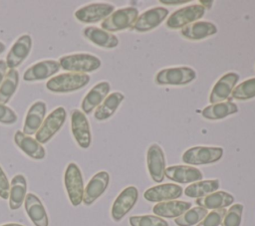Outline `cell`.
<instances>
[{
    "label": "cell",
    "instance_id": "obj_1",
    "mask_svg": "<svg viewBox=\"0 0 255 226\" xmlns=\"http://www.w3.org/2000/svg\"><path fill=\"white\" fill-rule=\"evenodd\" d=\"M90 82V76L82 73H65L51 78L46 88L54 93H70L84 88Z\"/></svg>",
    "mask_w": 255,
    "mask_h": 226
},
{
    "label": "cell",
    "instance_id": "obj_2",
    "mask_svg": "<svg viewBox=\"0 0 255 226\" xmlns=\"http://www.w3.org/2000/svg\"><path fill=\"white\" fill-rule=\"evenodd\" d=\"M60 67L71 73H90L101 67V60L91 54H73L59 59Z\"/></svg>",
    "mask_w": 255,
    "mask_h": 226
},
{
    "label": "cell",
    "instance_id": "obj_3",
    "mask_svg": "<svg viewBox=\"0 0 255 226\" xmlns=\"http://www.w3.org/2000/svg\"><path fill=\"white\" fill-rule=\"evenodd\" d=\"M64 183L72 205H80L83 202L84 182L82 172L76 163L71 162L68 164L64 174Z\"/></svg>",
    "mask_w": 255,
    "mask_h": 226
},
{
    "label": "cell",
    "instance_id": "obj_4",
    "mask_svg": "<svg viewBox=\"0 0 255 226\" xmlns=\"http://www.w3.org/2000/svg\"><path fill=\"white\" fill-rule=\"evenodd\" d=\"M138 17V10L135 7H126L113 12L102 23V29L108 32L123 31L131 28L136 18Z\"/></svg>",
    "mask_w": 255,
    "mask_h": 226
},
{
    "label": "cell",
    "instance_id": "obj_5",
    "mask_svg": "<svg viewBox=\"0 0 255 226\" xmlns=\"http://www.w3.org/2000/svg\"><path fill=\"white\" fill-rule=\"evenodd\" d=\"M223 154L222 147L216 146H193L182 154V161L186 164L203 165L218 161Z\"/></svg>",
    "mask_w": 255,
    "mask_h": 226
},
{
    "label": "cell",
    "instance_id": "obj_6",
    "mask_svg": "<svg viewBox=\"0 0 255 226\" xmlns=\"http://www.w3.org/2000/svg\"><path fill=\"white\" fill-rule=\"evenodd\" d=\"M196 78V73L189 67H174L160 70L155 76L157 85L183 86Z\"/></svg>",
    "mask_w": 255,
    "mask_h": 226
},
{
    "label": "cell",
    "instance_id": "obj_7",
    "mask_svg": "<svg viewBox=\"0 0 255 226\" xmlns=\"http://www.w3.org/2000/svg\"><path fill=\"white\" fill-rule=\"evenodd\" d=\"M66 117L67 113L63 107H59L56 110H54L45 118L40 128L35 133V139L41 144L49 141L62 127L66 120Z\"/></svg>",
    "mask_w": 255,
    "mask_h": 226
},
{
    "label": "cell",
    "instance_id": "obj_8",
    "mask_svg": "<svg viewBox=\"0 0 255 226\" xmlns=\"http://www.w3.org/2000/svg\"><path fill=\"white\" fill-rule=\"evenodd\" d=\"M204 14L205 8L200 4L188 5L171 13L166 20L165 25L169 29H182L186 25L203 17Z\"/></svg>",
    "mask_w": 255,
    "mask_h": 226
},
{
    "label": "cell",
    "instance_id": "obj_9",
    "mask_svg": "<svg viewBox=\"0 0 255 226\" xmlns=\"http://www.w3.org/2000/svg\"><path fill=\"white\" fill-rule=\"evenodd\" d=\"M71 129L79 146L88 148L92 140L90 124L87 116L80 110L75 109L71 112Z\"/></svg>",
    "mask_w": 255,
    "mask_h": 226
},
{
    "label": "cell",
    "instance_id": "obj_10",
    "mask_svg": "<svg viewBox=\"0 0 255 226\" xmlns=\"http://www.w3.org/2000/svg\"><path fill=\"white\" fill-rule=\"evenodd\" d=\"M115 10V6L107 3H94L86 5L75 12V17L82 23H97L105 20Z\"/></svg>",
    "mask_w": 255,
    "mask_h": 226
},
{
    "label": "cell",
    "instance_id": "obj_11",
    "mask_svg": "<svg viewBox=\"0 0 255 226\" xmlns=\"http://www.w3.org/2000/svg\"><path fill=\"white\" fill-rule=\"evenodd\" d=\"M138 197V191L134 186H128L116 198L112 206V218L119 222L134 206Z\"/></svg>",
    "mask_w": 255,
    "mask_h": 226
},
{
    "label": "cell",
    "instance_id": "obj_12",
    "mask_svg": "<svg viewBox=\"0 0 255 226\" xmlns=\"http://www.w3.org/2000/svg\"><path fill=\"white\" fill-rule=\"evenodd\" d=\"M168 15V10L163 7H155L142 12L135 20L131 29L136 32H147L157 27Z\"/></svg>",
    "mask_w": 255,
    "mask_h": 226
},
{
    "label": "cell",
    "instance_id": "obj_13",
    "mask_svg": "<svg viewBox=\"0 0 255 226\" xmlns=\"http://www.w3.org/2000/svg\"><path fill=\"white\" fill-rule=\"evenodd\" d=\"M146 163L151 179L157 183L161 182L165 171V156L158 144L152 143L148 147L146 152Z\"/></svg>",
    "mask_w": 255,
    "mask_h": 226
},
{
    "label": "cell",
    "instance_id": "obj_14",
    "mask_svg": "<svg viewBox=\"0 0 255 226\" xmlns=\"http://www.w3.org/2000/svg\"><path fill=\"white\" fill-rule=\"evenodd\" d=\"M239 80V75L233 72L224 74L214 85L209 96L211 104L221 103L229 98L235 85Z\"/></svg>",
    "mask_w": 255,
    "mask_h": 226
},
{
    "label": "cell",
    "instance_id": "obj_15",
    "mask_svg": "<svg viewBox=\"0 0 255 226\" xmlns=\"http://www.w3.org/2000/svg\"><path fill=\"white\" fill-rule=\"evenodd\" d=\"M182 194V187L173 183H164L152 186L144 191L143 197L150 202H163L175 200Z\"/></svg>",
    "mask_w": 255,
    "mask_h": 226
},
{
    "label": "cell",
    "instance_id": "obj_16",
    "mask_svg": "<svg viewBox=\"0 0 255 226\" xmlns=\"http://www.w3.org/2000/svg\"><path fill=\"white\" fill-rule=\"evenodd\" d=\"M110 182V175L107 171H100L96 173L87 184L84 194L83 202L85 205L93 204L108 188Z\"/></svg>",
    "mask_w": 255,
    "mask_h": 226
},
{
    "label": "cell",
    "instance_id": "obj_17",
    "mask_svg": "<svg viewBox=\"0 0 255 226\" xmlns=\"http://www.w3.org/2000/svg\"><path fill=\"white\" fill-rule=\"evenodd\" d=\"M32 39L29 35L25 34L20 36L17 41L11 47L9 53L6 57V65L8 68L15 69L22 64V62L27 58L31 51Z\"/></svg>",
    "mask_w": 255,
    "mask_h": 226
},
{
    "label": "cell",
    "instance_id": "obj_18",
    "mask_svg": "<svg viewBox=\"0 0 255 226\" xmlns=\"http://www.w3.org/2000/svg\"><path fill=\"white\" fill-rule=\"evenodd\" d=\"M60 70L59 62L55 60H44L31 67H29L24 73L23 79L26 82H35L45 80Z\"/></svg>",
    "mask_w": 255,
    "mask_h": 226
},
{
    "label": "cell",
    "instance_id": "obj_19",
    "mask_svg": "<svg viewBox=\"0 0 255 226\" xmlns=\"http://www.w3.org/2000/svg\"><path fill=\"white\" fill-rule=\"evenodd\" d=\"M164 175L168 179L182 184L200 181L203 177L202 172L198 168L188 165L169 166L165 168Z\"/></svg>",
    "mask_w": 255,
    "mask_h": 226
},
{
    "label": "cell",
    "instance_id": "obj_20",
    "mask_svg": "<svg viewBox=\"0 0 255 226\" xmlns=\"http://www.w3.org/2000/svg\"><path fill=\"white\" fill-rule=\"evenodd\" d=\"M111 86L108 82H100L94 86L85 96L82 102V110L85 113H91L108 97Z\"/></svg>",
    "mask_w": 255,
    "mask_h": 226
},
{
    "label": "cell",
    "instance_id": "obj_21",
    "mask_svg": "<svg viewBox=\"0 0 255 226\" xmlns=\"http://www.w3.org/2000/svg\"><path fill=\"white\" fill-rule=\"evenodd\" d=\"M25 209L35 226H48L49 219L41 200L33 193H28L25 197Z\"/></svg>",
    "mask_w": 255,
    "mask_h": 226
},
{
    "label": "cell",
    "instance_id": "obj_22",
    "mask_svg": "<svg viewBox=\"0 0 255 226\" xmlns=\"http://www.w3.org/2000/svg\"><path fill=\"white\" fill-rule=\"evenodd\" d=\"M83 34L89 41L101 48L113 49L119 45V39L116 35L98 27H86Z\"/></svg>",
    "mask_w": 255,
    "mask_h": 226
},
{
    "label": "cell",
    "instance_id": "obj_23",
    "mask_svg": "<svg viewBox=\"0 0 255 226\" xmlns=\"http://www.w3.org/2000/svg\"><path fill=\"white\" fill-rule=\"evenodd\" d=\"M45 113L46 104L41 101L34 103L27 113L23 126V132L27 135L35 134L43 123Z\"/></svg>",
    "mask_w": 255,
    "mask_h": 226
},
{
    "label": "cell",
    "instance_id": "obj_24",
    "mask_svg": "<svg viewBox=\"0 0 255 226\" xmlns=\"http://www.w3.org/2000/svg\"><path fill=\"white\" fill-rule=\"evenodd\" d=\"M16 145L28 156L34 159H43L45 157V149L41 143L35 138L25 134L21 130H17L14 135Z\"/></svg>",
    "mask_w": 255,
    "mask_h": 226
},
{
    "label": "cell",
    "instance_id": "obj_25",
    "mask_svg": "<svg viewBox=\"0 0 255 226\" xmlns=\"http://www.w3.org/2000/svg\"><path fill=\"white\" fill-rule=\"evenodd\" d=\"M216 26L209 21H195L183 27L180 31L181 35L189 40H202L211 35L216 34Z\"/></svg>",
    "mask_w": 255,
    "mask_h": 226
},
{
    "label": "cell",
    "instance_id": "obj_26",
    "mask_svg": "<svg viewBox=\"0 0 255 226\" xmlns=\"http://www.w3.org/2000/svg\"><path fill=\"white\" fill-rule=\"evenodd\" d=\"M191 203L179 200L163 201L155 204L152 211L155 215L165 218H177L190 209Z\"/></svg>",
    "mask_w": 255,
    "mask_h": 226
},
{
    "label": "cell",
    "instance_id": "obj_27",
    "mask_svg": "<svg viewBox=\"0 0 255 226\" xmlns=\"http://www.w3.org/2000/svg\"><path fill=\"white\" fill-rule=\"evenodd\" d=\"M234 197L225 191H215L208 195L196 198L195 203L205 209H221L231 205Z\"/></svg>",
    "mask_w": 255,
    "mask_h": 226
},
{
    "label": "cell",
    "instance_id": "obj_28",
    "mask_svg": "<svg viewBox=\"0 0 255 226\" xmlns=\"http://www.w3.org/2000/svg\"><path fill=\"white\" fill-rule=\"evenodd\" d=\"M27 182L22 174L15 175L10 183L9 191V207L11 210H16L21 207L26 197Z\"/></svg>",
    "mask_w": 255,
    "mask_h": 226
},
{
    "label": "cell",
    "instance_id": "obj_29",
    "mask_svg": "<svg viewBox=\"0 0 255 226\" xmlns=\"http://www.w3.org/2000/svg\"><path fill=\"white\" fill-rule=\"evenodd\" d=\"M125 97L120 92H115L110 94L103 103L96 109L94 116L98 120H105L110 118L117 111L121 103L124 101Z\"/></svg>",
    "mask_w": 255,
    "mask_h": 226
},
{
    "label": "cell",
    "instance_id": "obj_30",
    "mask_svg": "<svg viewBox=\"0 0 255 226\" xmlns=\"http://www.w3.org/2000/svg\"><path fill=\"white\" fill-rule=\"evenodd\" d=\"M238 112V107L236 104L230 101H224L217 104H212L207 106L201 112L202 116L207 119H221L226 117L229 114L235 113Z\"/></svg>",
    "mask_w": 255,
    "mask_h": 226
},
{
    "label": "cell",
    "instance_id": "obj_31",
    "mask_svg": "<svg viewBox=\"0 0 255 226\" xmlns=\"http://www.w3.org/2000/svg\"><path fill=\"white\" fill-rule=\"evenodd\" d=\"M219 186L220 184L218 179L200 180L188 185L184 190V194L191 198H199L215 192Z\"/></svg>",
    "mask_w": 255,
    "mask_h": 226
},
{
    "label": "cell",
    "instance_id": "obj_32",
    "mask_svg": "<svg viewBox=\"0 0 255 226\" xmlns=\"http://www.w3.org/2000/svg\"><path fill=\"white\" fill-rule=\"evenodd\" d=\"M19 84V73L15 69H11L5 76L0 85V103L7 104L14 95Z\"/></svg>",
    "mask_w": 255,
    "mask_h": 226
},
{
    "label": "cell",
    "instance_id": "obj_33",
    "mask_svg": "<svg viewBox=\"0 0 255 226\" xmlns=\"http://www.w3.org/2000/svg\"><path fill=\"white\" fill-rule=\"evenodd\" d=\"M207 209L197 206L191 209H188L182 215L174 219V222L178 226H192L199 223L206 215Z\"/></svg>",
    "mask_w": 255,
    "mask_h": 226
},
{
    "label": "cell",
    "instance_id": "obj_34",
    "mask_svg": "<svg viewBox=\"0 0 255 226\" xmlns=\"http://www.w3.org/2000/svg\"><path fill=\"white\" fill-rule=\"evenodd\" d=\"M255 97V78L248 79L237 85L232 93L231 99L238 101H245Z\"/></svg>",
    "mask_w": 255,
    "mask_h": 226
},
{
    "label": "cell",
    "instance_id": "obj_35",
    "mask_svg": "<svg viewBox=\"0 0 255 226\" xmlns=\"http://www.w3.org/2000/svg\"><path fill=\"white\" fill-rule=\"evenodd\" d=\"M130 226H168V223L154 215H140L129 217Z\"/></svg>",
    "mask_w": 255,
    "mask_h": 226
},
{
    "label": "cell",
    "instance_id": "obj_36",
    "mask_svg": "<svg viewBox=\"0 0 255 226\" xmlns=\"http://www.w3.org/2000/svg\"><path fill=\"white\" fill-rule=\"evenodd\" d=\"M243 205L240 203L232 205L225 213L221 226H239L241 223Z\"/></svg>",
    "mask_w": 255,
    "mask_h": 226
},
{
    "label": "cell",
    "instance_id": "obj_37",
    "mask_svg": "<svg viewBox=\"0 0 255 226\" xmlns=\"http://www.w3.org/2000/svg\"><path fill=\"white\" fill-rule=\"evenodd\" d=\"M226 209H215L207 215L198 223L197 226H218L222 223V220L225 216Z\"/></svg>",
    "mask_w": 255,
    "mask_h": 226
},
{
    "label": "cell",
    "instance_id": "obj_38",
    "mask_svg": "<svg viewBox=\"0 0 255 226\" xmlns=\"http://www.w3.org/2000/svg\"><path fill=\"white\" fill-rule=\"evenodd\" d=\"M17 114L9 107L0 103V122L5 124H12L16 122Z\"/></svg>",
    "mask_w": 255,
    "mask_h": 226
},
{
    "label": "cell",
    "instance_id": "obj_39",
    "mask_svg": "<svg viewBox=\"0 0 255 226\" xmlns=\"http://www.w3.org/2000/svg\"><path fill=\"white\" fill-rule=\"evenodd\" d=\"M10 191V184L8 178L0 166V197L3 199H8Z\"/></svg>",
    "mask_w": 255,
    "mask_h": 226
},
{
    "label": "cell",
    "instance_id": "obj_40",
    "mask_svg": "<svg viewBox=\"0 0 255 226\" xmlns=\"http://www.w3.org/2000/svg\"><path fill=\"white\" fill-rule=\"evenodd\" d=\"M7 71V65L4 60H0V85L2 84Z\"/></svg>",
    "mask_w": 255,
    "mask_h": 226
},
{
    "label": "cell",
    "instance_id": "obj_41",
    "mask_svg": "<svg viewBox=\"0 0 255 226\" xmlns=\"http://www.w3.org/2000/svg\"><path fill=\"white\" fill-rule=\"evenodd\" d=\"M190 0H160L159 2L161 4H166V5H179V4H186Z\"/></svg>",
    "mask_w": 255,
    "mask_h": 226
},
{
    "label": "cell",
    "instance_id": "obj_42",
    "mask_svg": "<svg viewBox=\"0 0 255 226\" xmlns=\"http://www.w3.org/2000/svg\"><path fill=\"white\" fill-rule=\"evenodd\" d=\"M199 4H200L201 6H203L204 8L209 9V8H211V6H212V4H213V1H212V0H208V1L201 0V1H199Z\"/></svg>",
    "mask_w": 255,
    "mask_h": 226
},
{
    "label": "cell",
    "instance_id": "obj_43",
    "mask_svg": "<svg viewBox=\"0 0 255 226\" xmlns=\"http://www.w3.org/2000/svg\"><path fill=\"white\" fill-rule=\"evenodd\" d=\"M0 226H24V225H21V224H18V223H8V224L0 225Z\"/></svg>",
    "mask_w": 255,
    "mask_h": 226
},
{
    "label": "cell",
    "instance_id": "obj_44",
    "mask_svg": "<svg viewBox=\"0 0 255 226\" xmlns=\"http://www.w3.org/2000/svg\"><path fill=\"white\" fill-rule=\"evenodd\" d=\"M4 51H5V45L2 42H0V54L3 53Z\"/></svg>",
    "mask_w": 255,
    "mask_h": 226
}]
</instances>
